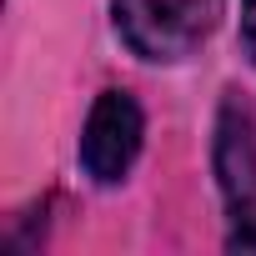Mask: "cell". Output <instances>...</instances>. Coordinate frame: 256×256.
Returning a JSON list of instances; mask_svg holds the SVG:
<instances>
[{
    "mask_svg": "<svg viewBox=\"0 0 256 256\" xmlns=\"http://www.w3.org/2000/svg\"><path fill=\"white\" fill-rule=\"evenodd\" d=\"M141 141H146V116H141L136 96L131 90H100L90 116H86V131H80V171L96 186H116L136 166Z\"/></svg>",
    "mask_w": 256,
    "mask_h": 256,
    "instance_id": "7a4b0ae2",
    "label": "cell"
},
{
    "mask_svg": "<svg viewBox=\"0 0 256 256\" xmlns=\"http://www.w3.org/2000/svg\"><path fill=\"white\" fill-rule=\"evenodd\" d=\"M211 166H216L221 196L231 206H251L256 201V116H251V106L236 90L221 100V116H216Z\"/></svg>",
    "mask_w": 256,
    "mask_h": 256,
    "instance_id": "3957f363",
    "label": "cell"
},
{
    "mask_svg": "<svg viewBox=\"0 0 256 256\" xmlns=\"http://www.w3.org/2000/svg\"><path fill=\"white\" fill-rule=\"evenodd\" d=\"M221 6L226 0H110V20L131 56L151 66H176L211 40Z\"/></svg>",
    "mask_w": 256,
    "mask_h": 256,
    "instance_id": "6da1fadb",
    "label": "cell"
},
{
    "mask_svg": "<svg viewBox=\"0 0 256 256\" xmlns=\"http://www.w3.org/2000/svg\"><path fill=\"white\" fill-rule=\"evenodd\" d=\"M241 50H246V60L256 66V0L241 6Z\"/></svg>",
    "mask_w": 256,
    "mask_h": 256,
    "instance_id": "5b68a950",
    "label": "cell"
},
{
    "mask_svg": "<svg viewBox=\"0 0 256 256\" xmlns=\"http://www.w3.org/2000/svg\"><path fill=\"white\" fill-rule=\"evenodd\" d=\"M231 246H241V251H256V201L251 206H231Z\"/></svg>",
    "mask_w": 256,
    "mask_h": 256,
    "instance_id": "277c9868",
    "label": "cell"
}]
</instances>
